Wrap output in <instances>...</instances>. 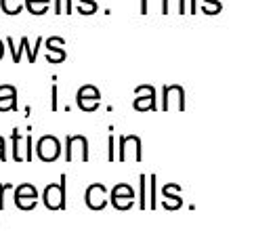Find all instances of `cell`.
<instances>
[{"mask_svg":"<svg viewBox=\"0 0 254 231\" xmlns=\"http://www.w3.org/2000/svg\"><path fill=\"white\" fill-rule=\"evenodd\" d=\"M6 191H15L13 183H0V210H4V196Z\"/></svg>","mask_w":254,"mask_h":231,"instance_id":"603a6c76","label":"cell"},{"mask_svg":"<svg viewBox=\"0 0 254 231\" xmlns=\"http://www.w3.org/2000/svg\"><path fill=\"white\" fill-rule=\"evenodd\" d=\"M134 200L137 198H130V196H112V204L118 210H128L134 206Z\"/></svg>","mask_w":254,"mask_h":231,"instance_id":"5bb4252c","label":"cell"},{"mask_svg":"<svg viewBox=\"0 0 254 231\" xmlns=\"http://www.w3.org/2000/svg\"><path fill=\"white\" fill-rule=\"evenodd\" d=\"M65 40L59 38V36H51L47 40V61L49 63H61L65 61Z\"/></svg>","mask_w":254,"mask_h":231,"instance_id":"9c48e42d","label":"cell"},{"mask_svg":"<svg viewBox=\"0 0 254 231\" xmlns=\"http://www.w3.org/2000/svg\"><path fill=\"white\" fill-rule=\"evenodd\" d=\"M28 38H21V49L28 53V59H30V63H36V59H38V51H40V46H42V38H38L36 40V46L34 49H28Z\"/></svg>","mask_w":254,"mask_h":231,"instance_id":"2e32d148","label":"cell"},{"mask_svg":"<svg viewBox=\"0 0 254 231\" xmlns=\"http://www.w3.org/2000/svg\"><path fill=\"white\" fill-rule=\"evenodd\" d=\"M162 193H164V208L175 210V208L181 206V196H177V193H179V185L168 183V185H164Z\"/></svg>","mask_w":254,"mask_h":231,"instance_id":"30bf717a","label":"cell"},{"mask_svg":"<svg viewBox=\"0 0 254 231\" xmlns=\"http://www.w3.org/2000/svg\"><path fill=\"white\" fill-rule=\"evenodd\" d=\"M15 92H17V88L11 86V84H2V86H0V97H4V95H15Z\"/></svg>","mask_w":254,"mask_h":231,"instance_id":"484cf974","label":"cell"},{"mask_svg":"<svg viewBox=\"0 0 254 231\" xmlns=\"http://www.w3.org/2000/svg\"><path fill=\"white\" fill-rule=\"evenodd\" d=\"M0 4L6 15H19L23 8V0H0Z\"/></svg>","mask_w":254,"mask_h":231,"instance_id":"7c38bea8","label":"cell"},{"mask_svg":"<svg viewBox=\"0 0 254 231\" xmlns=\"http://www.w3.org/2000/svg\"><path fill=\"white\" fill-rule=\"evenodd\" d=\"M141 13L147 15V0H141Z\"/></svg>","mask_w":254,"mask_h":231,"instance_id":"f546056e","label":"cell"},{"mask_svg":"<svg viewBox=\"0 0 254 231\" xmlns=\"http://www.w3.org/2000/svg\"><path fill=\"white\" fill-rule=\"evenodd\" d=\"M15 196H32V198H38V191H36L34 185L30 183H21L15 187Z\"/></svg>","mask_w":254,"mask_h":231,"instance_id":"d6986e66","label":"cell"},{"mask_svg":"<svg viewBox=\"0 0 254 231\" xmlns=\"http://www.w3.org/2000/svg\"><path fill=\"white\" fill-rule=\"evenodd\" d=\"M36 154L42 162H55L61 154V145H59V139L53 137V135H44L40 137L38 145H36Z\"/></svg>","mask_w":254,"mask_h":231,"instance_id":"8992f818","label":"cell"},{"mask_svg":"<svg viewBox=\"0 0 254 231\" xmlns=\"http://www.w3.org/2000/svg\"><path fill=\"white\" fill-rule=\"evenodd\" d=\"M23 141H25V139H23L21 133L15 128V131H13V160H15V162H25Z\"/></svg>","mask_w":254,"mask_h":231,"instance_id":"8fae6325","label":"cell"},{"mask_svg":"<svg viewBox=\"0 0 254 231\" xmlns=\"http://www.w3.org/2000/svg\"><path fill=\"white\" fill-rule=\"evenodd\" d=\"M76 103L82 112H95L99 103H101V92L93 84H84L76 92Z\"/></svg>","mask_w":254,"mask_h":231,"instance_id":"5b68a950","label":"cell"},{"mask_svg":"<svg viewBox=\"0 0 254 231\" xmlns=\"http://www.w3.org/2000/svg\"><path fill=\"white\" fill-rule=\"evenodd\" d=\"M6 160V152H4V139L0 137V162Z\"/></svg>","mask_w":254,"mask_h":231,"instance_id":"83f0119b","label":"cell"},{"mask_svg":"<svg viewBox=\"0 0 254 231\" xmlns=\"http://www.w3.org/2000/svg\"><path fill=\"white\" fill-rule=\"evenodd\" d=\"M107 143H110V154H107V160L114 162V158H116V152H114V135H110V139H107Z\"/></svg>","mask_w":254,"mask_h":231,"instance_id":"4316f807","label":"cell"},{"mask_svg":"<svg viewBox=\"0 0 254 231\" xmlns=\"http://www.w3.org/2000/svg\"><path fill=\"white\" fill-rule=\"evenodd\" d=\"M65 181L67 177L61 174L59 183H51L44 187L42 202L49 210H65Z\"/></svg>","mask_w":254,"mask_h":231,"instance_id":"6da1fadb","label":"cell"},{"mask_svg":"<svg viewBox=\"0 0 254 231\" xmlns=\"http://www.w3.org/2000/svg\"><path fill=\"white\" fill-rule=\"evenodd\" d=\"M112 196H130V198H134V189L128 183H118L112 189Z\"/></svg>","mask_w":254,"mask_h":231,"instance_id":"44dd1931","label":"cell"},{"mask_svg":"<svg viewBox=\"0 0 254 231\" xmlns=\"http://www.w3.org/2000/svg\"><path fill=\"white\" fill-rule=\"evenodd\" d=\"M38 198H32V196H15V206L19 210H34L36 208V202Z\"/></svg>","mask_w":254,"mask_h":231,"instance_id":"9a60e30c","label":"cell"},{"mask_svg":"<svg viewBox=\"0 0 254 231\" xmlns=\"http://www.w3.org/2000/svg\"><path fill=\"white\" fill-rule=\"evenodd\" d=\"M78 11H80V15H93L95 11H97V2L95 0H78Z\"/></svg>","mask_w":254,"mask_h":231,"instance_id":"ffe728a7","label":"cell"},{"mask_svg":"<svg viewBox=\"0 0 254 231\" xmlns=\"http://www.w3.org/2000/svg\"><path fill=\"white\" fill-rule=\"evenodd\" d=\"M4 57V44H2V40H0V59Z\"/></svg>","mask_w":254,"mask_h":231,"instance_id":"1f68e13d","label":"cell"},{"mask_svg":"<svg viewBox=\"0 0 254 231\" xmlns=\"http://www.w3.org/2000/svg\"><path fill=\"white\" fill-rule=\"evenodd\" d=\"M128 158H132L134 162L143 160V147H141V139L137 135L120 137V152H118V160L128 162Z\"/></svg>","mask_w":254,"mask_h":231,"instance_id":"7a4b0ae2","label":"cell"},{"mask_svg":"<svg viewBox=\"0 0 254 231\" xmlns=\"http://www.w3.org/2000/svg\"><path fill=\"white\" fill-rule=\"evenodd\" d=\"M51 109H53V112H57V109H59V90H57V84H53V88H51Z\"/></svg>","mask_w":254,"mask_h":231,"instance_id":"d4e9b609","label":"cell"},{"mask_svg":"<svg viewBox=\"0 0 254 231\" xmlns=\"http://www.w3.org/2000/svg\"><path fill=\"white\" fill-rule=\"evenodd\" d=\"M55 2H57V4H55V13L61 15V13H63V0H55Z\"/></svg>","mask_w":254,"mask_h":231,"instance_id":"f1b7e54d","label":"cell"},{"mask_svg":"<svg viewBox=\"0 0 254 231\" xmlns=\"http://www.w3.org/2000/svg\"><path fill=\"white\" fill-rule=\"evenodd\" d=\"M84 200H86V206L90 210H103L107 204V189L103 183H95L90 185L84 193Z\"/></svg>","mask_w":254,"mask_h":231,"instance_id":"ba28073f","label":"cell"},{"mask_svg":"<svg viewBox=\"0 0 254 231\" xmlns=\"http://www.w3.org/2000/svg\"><path fill=\"white\" fill-rule=\"evenodd\" d=\"M49 2L51 0H25V6L32 15H42L49 8Z\"/></svg>","mask_w":254,"mask_h":231,"instance_id":"4fadbf2b","label":"cell"},{"mask_svg":"<svg viewBox=\"0 0 254 231\" xmlns=\"http://www.w3.org/2000/svg\"><path fill=\"white\" fill-rule=\"evenodd\" d=\"M65 13H71V0H65Z\"/></svg>","mask_w":254,"mask_h":231,"instance_id":"4dcf8cb0","label":"cell"},{"mask_svg":"<svg viewBox=\"0 0 254 231\" xmlns=\"http://www.w3.org/2000/svg\"><path fill=\"white\" fill-rule=\"evenodd\" d=\"M139 208L141 210L147 208V177L145 174L139 177Z\"/></svg>","mask_w":254,"mask_h":231,"instance_id":"e0dca14e","label":"cell"},{"mask_svg":"<svg viewBox=\"0 0 254 231\" xmlns=\"http://www.w3.org/2000/svg\"><path fill=\"white\" fill-rule=\"evenodd\" d=\"M76 152L80 154V160L88 162V139L84 135H67L65 137V160L71 162L74 160Z\"/></svg>","mask_w":254,"mask_h":231,"instance_id":"277c9868","label":"cell"},{"mask_svg":"<svg viewBox=\"0 0 254 231\" xmlns=\"http://www.w3.org/2000/svg\"><path fill=\"white\" fill-rule=\"evenodd\" d=\"M185 109V92L179 84H168L162 88V109Z\"/></svg>","mask_w":254,"mask_h":231,"instance_id":"52a82bcc","label":"cell"},{"mask_svg":"<svg viewBox=\"0 0 254 231\" xmlns=\"http://www.w3.org/2000/svg\"><path fill=\"white\" fill-rule=\"evenodd\" d=\"M149 191H151V202H149V208H156L158 202H156V191H158V185H156V174L149 177Z\"/></svg>","mask_w":254,"mask_h":231,"instance_id":"7402d4cb","label":"cell"},{"mask_svg":"<svg viewBox=\"0 0 254 231\" xmlns=\"http://www.w3.org/2000/svg\"><path fill=\"white\" fill-rule=\"evenodd\" d=\"M8 109H13V112L17 109V92L0 97V112H8Z\"/></svg>","mask_w":254,"mask_h":231,"instance_id":"ac0fdd59","label":"cell"},{"mask_svg":"<svg viewBox=\"0 0 254 231\" xmlns=\"http://www.w3.org/2000/svg\"><path fill=\"white\" fill-rule=\"evenodd\" d=\"M134 101H132V107L137 112H156L158 103H156V88L151 84H141L134 88Z\"/></svg>","mask_w":254,"mask_h":231,"instance_id":"3957f363","label":"cell"},{"mask_svg":"<svg viewBox=\"0 0 254 231\" xmlns=\"http://www.w3.org/2000/svg\"><path fill=\"white\" fill-rule=\"evenodd\" d=\"M32 150H34V145H32V133L28 131V135H25V162H32V158H34Z\"/></svg>","mask_w":254,"mask_h":231,"instance_id":"cb8c5ba5","label":"cell"}]
</instances>
